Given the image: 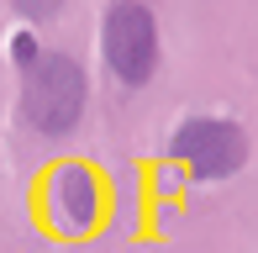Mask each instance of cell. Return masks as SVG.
Returning <instances> with one entry per match:
<instances>
[{
	"label": "cell",
	"instance_id": "obj_1",
	"mask_svg": "<svg viewBox=\"0 0 258 253\" xmlns=\"http://www.w3.org/2000/svg\"><path fill=\"white\" fill-rule=\"evenodd\" d=\"M85 100H90L85 69L69 58V53H42V58L27 69L21 111H27V121L37 126V132H48V137L74 132V121L85 116Z\"/></svg>",
	"mask_w": 258,
	"mask_h": 253
},
{
	"label": "cell",
	"instance_id": "obj_2",
	"mask_svg": "<svg viewBox=\"0 0 258 253\" xmlns=\"http://www.w3.org/2000/svg\"><path fill=\"white\" fill-rule=\"evenodd\" d=\"M100 53L121 85H148L158 69V27L143 0H111L100 21Z\"/></svg>",
	"mask_w": 258,
	"mask_h": 253
},
{
	"label": "cell",
	"instance_id": "obj_3",
	"mask_svg": "<svg viewBox=\"0 0 258 253\" xmlns=\"http://www.w3.org/2000/svg\"><path fill=\"white\" fill-rule=\"evenodd\" d=\"M169 153L179 164H190L201 179H227L248 164V132L227 116H190L174 132Z\"/></svg>",
	"mask_w": 258,
	"mask_h": 253
},
{
	"label": "cell",
	"instance_id": "obj_4",
	"mask_svg": "<svg viewBox=\"0 0 258 253\" xmlns=\"http://www.w3.org/2000/svg\"><path fill=\"white\" fill-rule=\"evenodd\" d=\"M48 211L58 232H90L100 216V185L85 164H58V174L48 179Z\"/></svg>",
	"mask_w": 258,
	"mask_h": 253
},
{
	"label": "cell",
	"instance_id": "obj_5",
	"mask_svg": "<svg viewBox=\"0 0 258 253\" xmlns=\"http://www.w3.org/2000/svg\"><path fill=\"white\" fill-rule=\"evenodd\" d=\"M11 6H16L21 16H32V21H48V16H58L63 0H11Z\"/></svg>",
	"mask_w": 258,
	"mask_h": 253
}]
</instances>
